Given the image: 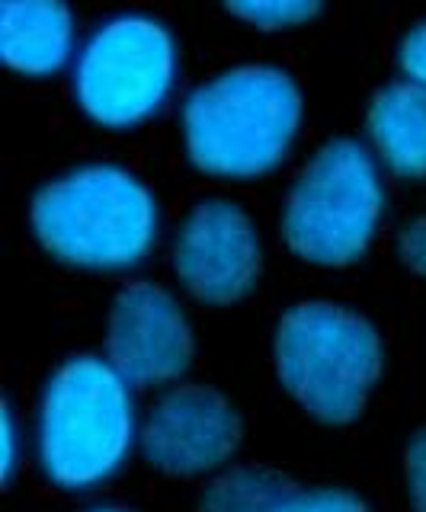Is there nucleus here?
I'll return each instance as SVG.
<instances>
[{
  "label": "nucleus",
  "instance_id": "obj_14",
  "mask_svg": "<svg viewBox=\"0 0 426 512\" xmlns=\"http://www.w3.org/2000/svg\"><path fill=\"white\" fill-rule=\"evenodd\" d=\"M276 512H369L362 496L340 490V487H318V490H292L279 503Z\"/></svg>",
  "mask_w": 426,
  "mask_h": 512
},
{
  "label": "nucleus",
  "instance_id": "obj_4",
  "mask_svg": "<svg viewBox=\"0 0 426 512\" xmlns=\"http://www.w3.org/2000/svg\"><path fill=\"white\" fill-rule=\"evenodd\" d=\"M276 378L324 426H346L382 378V336L359 311L330 301L295 304L273 336Z\"/></svg>",
  "mask_w": 426,
  "mask_h": 512
},
{
  "label": "nucleus",
  "instance_id": "obj_5",
  "mask_svg": "<svg viewBox=\"0 0 426 512\" xmlns=\"http://www.w3.org/2000/svg\"><path fill=\"white\" fill-rule=\"evenodd\" d=\"M385 208L375 157L337 138L308 160L282 208V237L314 266H350L369 250Z\"/></svg>",
  "mask_w": 426,
  "mask_h": 512
},
{
  "label": "nucleus",
  "instance_id": "obj_11",
  "mask_svg": "<svg viewBox=\"0 0 426 512\" xmlns=\"http://www.w3.org/2000/svg\"><path fill=\"white\" fill-rule=\"evenodd\" d=\"M369 138L398 176H426V87L391 84L372 100Z\"/></svg>",
  "mask_w": 426,
  "mask_h": 512
},
{
  "label": "nucleus",
  "instance_id": "obj_6",
  "mask_svg": "<svg viewBox=\"0 0 426 512\" xmlns=\"http://www.w3.org/2000/svg\"><path fill=\"white\" fill-rule=\"evenodd\" d=\"M177 84V42L141 13L113 16L74 58V100L106 128H132L157 116Z\"/></svg>",
  "mask_w": 426,
  "mask_h": 512
},
{
  "label": "nucleus",
  "instance_id": "obj_3",
  "mask_svg": "<svg viewBox=\"0 0 426 512\" xmlns=\"http://www.w3.org/2000/svg\"><path fill=\"white\" fill-rule=\"evenodd\" d=\"M29 224L55 260L119 272L151 253L161 221L151 189L138 176L113 164H87L36 192Z\"/></svg>",
  "mask_w": 426,
  "mask_h": 512
},
{
  "label": "nucleus",
  "instance_id": "obj_16",
  "mask_svg": "<svg viewBox=\"0 0 426 512\" xmlns=\"http://www.w3.org/2000/svg\"><path fill=\"white\" fill-rule=\"evenodd\" d=\"M398 61H401V71H404V77L410 80V84L426 87V23L414 26L404 36Z\"/></svg>",
  "mask_w": 426,
  "mask_h": 512
},
{
  "label": "nucleus",
  "instance_id": "obj_18",
  "mask_svg": "<svg viewBox=\"0 0 426 512\" xmlns=\"http://www.w3.org/2000/svg\"><path fill=\"white\" fill-rule=\"evenodd\" d=\"M20 461V439H17V420L10 407H0V480H10Z\"/></svg>",
  "mask_w": 426,
  "mask_h": 512
},
{
  "label": "nucleus",
  "instance_id": "obj_12",
  "mask_svg": "<svg viewBox=\"0 0 426 512\" xmlns=\"http://www.w3.org/2000/svg\"><path fill=\"white\" fill-rule=\"evenodd\" d=\"M295 484L270 468H228L212 477L196 512H276Z\"/></svg>",
  "mask_w": 426,
  "mask_h": 512
},
{
  "label": "nucleus",
  "instance_id": "obj_9",
  "mask_svg": "<svg viewBox=\"0 0 426 512\" xmlns=\"http://www.w3.org/2000/svg\"><path fill=\"white\" fill-rule=\"evenodd\" d=\"M173 269L196 301L225 308L257 285L260 237L238 205L202 202L177 234Z\"/></svg>",
  "mask_w": 426,
  "mask_h": 512
},
{
  "label": "nucleus",
  "instance_id": "obj_13",
  "mask_svg": "<svg viewBox=\"0 0 426 512\" xmlns=\"http://www.w3.org/2000/svg\"><path fill=\"white\" fill-rule=\"evenodd\" d=\"M238 20L260 29H286L311 20L324 0H222Z\"/></svg>",
  "mask_w": 426,
  "mask_h": 512
},
{
  "label": "nucleus",
  "instance_id": "obj_2",
  "mask_svg": "<svg viewBox=\"0 0 426 512\" xmlns=\"http://www.w3.org/2000/svg\"><path fill=\"white\" fill-rule=\"evenodd\" d=\"M132 384L103 356H74L45 381L36 452L61 490H93L113 477L138 442Z\"/></svg>",
  "mask_w": 426,
  "mask_h": 512
},
{
  "label": "nucleus",
  "instance_id": "obj_19",
  "mask_svg": "<svg viewBox=\"0 0 426 512\" xmlns=\"http://www.w3.org/2000/svg\"><path fill=\"white\" fill-rule=\"evenodd\" d=\"M87 512H129V509H119V506H97V509H87Z\"/></svg>",
  "mask_w": 426,
  "mask_h": 512
},
{
  "label": "nucleus",
  "instance_id": "obj_7",
  "mask_svg": "<svg viewBox=\"0 0 426 512\" xmlns=\"http://www.w3.org/2000/svg\"><path fill=\"white\" fill-rule=\"evenodd\" d=\"M241 432V416L225 394L205 384H180L148 410L138 448L167 477H199L225 468L238 452Z\"/></svg>",
  "mask_w": 426,
  "mask_h": 512
},
{
  "label": "nucleus",
  "instance_id": "obj_10",
  "mask_svg": "<svg viewBox=\"0 0 426 512\" xmlns=\"http://www.w3.org/2000/svg\"><path fill=\"white\" fill-rule=\"evenodd\" d=\"M74 13L65 0H0V58L26 77H49L74 58Z\"/></svg>",
  "mask_w": 426,
  "mask_h": 512
},
{
  "label": "nucleus",
  "instance_id": "obj_1",
  "mask_svg": "<svg viewBox=\"0 0 426 512\" xmlns=\"http://www.w3.org/2000/svg\"><path fill=\"white\" fill-rule=\"evenodd\" d=\"M302 125V93L279 68L244 64L196 87L183 106L193 167L222 180H254L289 154Z\"/></svg>",
  "mask_w": 426,
  "mask_h": 512
},
{
  "label": "nucleus",
  "instance_id": "obj_8",
  "mask_svg": "<svg viewBox=\"0 0 426 512\" xmlns=\"http://www.w3.org/2000/svg\"><path fill=\"white\" fill-rule=\"evenodd\" d=\"M193 330L167 288L132 282L116 295L106 324L103 359L132 388H161L186 375L193 362Z\"/></svg>",
  "mask_w": 426,
  "mask_h": 512
},
{
  "label": "nucleus",
  "instance_id": "obj_15",
  "mask_svg": "<svg viewBox=\"0 0 426 512\" xmlns=\"http://www.w3.org/2000/svg\"><path fill=\"white\" fill-rule=\"evenodd\" d=\"M404 477H407V496L414 512H426V426L414 432L404 452Z\"/></svg>",
  "mask_w": 426,
  "mask_h": 512
},
{
  "label": "nucleus",
  "instance_id": "obj_17",
  "mask_svg": "<svg viewBox=\"0 0 426 512\" xmlns=\"http://www.w3.org/2000/svg\"><path fill=\"white\" fill-rule=\"evenodd\" d=\"M398 250H401V260L410 269L426 276V215H420L414 224H407L398 240Z\"/></svg>",
  "mask_w": 426,
  "mask_h": 512
}]
</instances>
